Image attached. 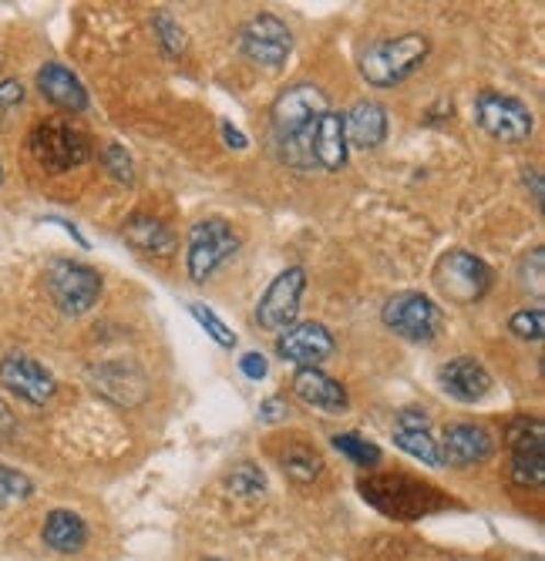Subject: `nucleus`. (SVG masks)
Masks as SVG:
<instances>
[{
  "label": "nucleus",
  "mask_w": 545,
  "mask_h": 561,
  "mask_svg": "<svg viewBox=\"0 0 545 561\" xmlns=\"http://www.w3.org/2000/svg\"><path fill=\"white\" fill-rule=\"evenodd\" d=\"M428 50L431 44L424 34H401L390 41H377L361 58V75L374 88H398L424 65Z\"/></svg>",
  "instance_id": "f257e3e1"
},
{
  "label": "nucleus",
  "mask_w": 545,
  "mask_h": 561,
  "mask_svg": "<svg viewBox=\"0 0 545 561\" xmlns=\"http://www.w3.org/2000/svg\"><path fill=\"white\" fill-rule=\"evenodd\" d=\"M323 112H330V101H327L323 88L307 84V81L286 88L276 98V105H273V135H276V141L286 148L293 141L310 138V131H314V125L320 122Z\"/></svg>",
  "instance_id": "f03ea898"
},
{
  "label": "nucleus",
  "mask_w": 545,
  "mask_h": 561,
  "mask_svg": "<svg viewBox=\"0 0 545 561\" xmlns=\"http://www.w3.org/2000/svg\"><path fill=\"white\" fill-rule=\"evenodd\" d=\"M31 156L47 172H68L88 162L91 145L88 135L68 122H41L31 131Z\"/></svg>",
  "instance_id": "7ed1b4c3"
},
{
  "label": "nucleus",
  "mask_w": 545,
  "mask_h": 561,
  "mask_svg": "<svg viewBox=\"0 0 545 561\" xmlns=\"http://www.w3.org/2000/svg\"><path fill=\"white\" fill-rule=\"evenodd\" d=\"M384 327L390 333H398L411 343H431L441 327H444V313L441 306L431 302L421 293H398L384 302V313H381Z\"/></svg>",
  "instance_id": "20e7f679"
},
{
  "label": "nucleus",
  "mask_w": 545,
  "mask_h": 561,
  "mask_svg": "<svg viewBox=\"0 0 545 561\" xmlns=\"http://www.w3.org/2000/svg\"><path fill=\"white\" fill-rule=\"evenodd\" d=\"M434 283H438L444 299L468 306V302H478L488 293L491 270L478 256H472V252L455 249V252H449V256H441V263L434 270Z\"/></svg>",
  "instance_id": "39448f33"
},
{
  "label": "nucleus",
  "mask_w": 545,
  "mask_h": 561,
  "mask_svg": "<svg viewBox=\"0 0 545 561\" xmlns=\"http://www.w3.org/2000/svg\"><path fill=\"white\" fill-rule=\"evenodd\" d=\"M239 239L223 219H203L189 232V276L195 283H206L229 256H236Z\"/></svg>",
  "instance_id": "423d86ee"
},
{
  "label": "nucleus",
  "mask_w": 545,
  "mask_h": 561,
  "mask_svg": "<svg viewBox=\"0 0 545 561\" xmlns=\"http://www.w3.org/2000/svg\"><path fill=\"white\" fill-rule=\"evenodd\" d=\"M475 118L495 141H506V145L529 141V135H532V112L522 105L519 98H509V94H499V91H481L478 94Z\"/></svg>",
  "instance_id": "0eeeda50"
},
{
  "label": "nucleus",
  "mask_w": 545,
  "mask_h": 561,
  "mask_svg": "<svg viewBox=\"0 0 545 561\" xmlns=\"http://www.w3.org/2000/svg\"><path fill=\"white\" fill-rule=\"evenodd\" d=\"M47 293H52L61 313L81 317L98 302V296H102V276H98L91 266L61 260L47 270Z\"/></svg>",
  "instance_id": "6e6552de"
},
{
  "label": "nucleus",
  "mask_w": 545,
  "mask_h": 561,
  "mask_svg": "<svg viewBox=\"0 0 545 561\" xmlns=\"http://www.w3.org/2000/svg\"><path fill=\"white\" fill-rule=\"evenodd\" d=\"M239 50L257 68L280 71L283 61L289 58V50H293V34H289V27L280 18L260 14V18L242 24V31H239Z\"/></svg>",
  "instance_id": "1a4fd4ad"
},
{
  "label": "nucleus",
  "mask_w": 545,
  "mask_h": 561,
  "mask_svg": "<svg viewBox=\"0 0 545 561\" xmlns=\"http://www.w3.org/2000/svg\"><path fill=\"white\" fill-rule=\"evenodd\" d=\"M307 289V273L300 266L283 270L263 293V299L257 302V320L263 330L283 333L296 323V313H300V296Z\"/></svg>",
  "instance_id": "9d476101"
},
{
  "label": "nucleus",
  "mask_w": 545,
  "mask_h": 561,
  "mask_svg": "<svg viewBox=\"0 0 545 561\" xmlns=\"http://www.w3.org/2000/svg\"><path fill=\"white\" fill-rule=\"evenodd\" d=\"M337 350L330 330L323 323H293L289 330L280 333L276 340V353L283 356L286 364H296L300 370L307 367H320L323 360H330Z\"/></svg>",
  "instance_id": "9b49d317"
},
{
  "label": "nucleus",
  "mask_w": 545,
  "mask_h": 561,
  "mask_svg": "<svg viewBox=\"0 0 545 561\" xmlns=\"http://www.w3.org/2000/svg\"><path fill=\"white\" fill-rule=\"evenodd\" d=\"M0 383L27 403H47L58 390L52 370H44L37 360H31L24 353H11L0 360Z\"/></svg>",
  "instance_id": "f8f14e48"
},
{
  "label": "nucleus",
  "mask_w": 545,
  "mask_h": 561,
  "mask_svg": "<svg viewBox=\"0 0 545 561\" xmlns=\"http://www.w3.org/2000/svg\"><path fill=\"white\" fill-rule=\"evenodd\" d=\"M509 444L515 450V481L529 488H542L545 481V454H542V424L538 421H515L509 427Z\"/></svg>",
  "instance_id": "ddd939ff"
},
{
  "label": "nucleus",
  "mask_w": 545,
  "mask_h": 561,
  "mask_svg": "<svg viewBox=\"0 0 545 561\" xmlns=\"http://www.w3.org/2000/svg\"><path fill=\"white\" fill-rule=\"evenodd\" d=\"M438 447H441V465L472 468V465L488 461L495 450V437L478 424H452L444 431V440Z\"/></svg>",
  "instance_id": "4468645a"
},
{
  "label": "nucleus",
  "mask_w": 545,
  "mask_h": 561,
  "mask_svg": "<svg viewBox=\"0 0 545 561\" xmlns=\"http://www.w3.org/2000/svg\"><path fill=\"white\" fill-rule=\"evenodd\" d=\"M428 414L418 411V407H408V411L398 414V424H394V444H398L405 454H411L415 461L428 465V468H441V447L431 437L428 427Z\"/></svg>",
  "instance_id": "2eb2a0df"
},
{
  "label": "nucleus",
  "mask_w": 545,
  "mask_h": 561,
  "mask_svg": "<svg viewBox=\"0 0 545 561\" xmlns=\"http://www.w3.org/2000/svg\"><path fill=\"white\" fill-rule=\"evenodd\" d=\"M293 393L300 397L307 407H317V411H323V414H347V407H351L347 390L333 377H327L320 367L296 370L293 374Z\"/></svg>",
  "instance_id": "dca6fc26"
},
{
  "label": "nucleus",
  "mask_w": 545,
  "mask_h": 561,
  "mask_svg": "<svg viewBox=\"0 0 545 561\" xmlns=\"http://www.w3.org/2000/svg\"><path fill=\"white\" fill-rule=\"evenodd\" d=\"M310 162H317L323 172L347 169V135H343V115L323 112L320 122L310 131Z\"/></svg>",
  "instance_id": "f3484780"
},
{
  "label": "nucleus",
  "mask_w": 545,
  "mask_h": 561,
  "mask_svg": "<svg viewBox=\"0 0 545 561\" xmlns=\"http://www.w3.org/2000/svg\"><path fill=\"white\" fill-rule=\"evenodd\" d=\"M438 380H441L444 393H452L462 403H475V400H481L491 390V377L475 360V356H458V360L444 364L441 374H438Z\"/></svg>",
  "instance_id": "a211bd4d"
},
{
  "label": "nucleus",
  "mask_w": 545,
  "mask_h": 561,
  "mask_svg": "<svg viewBox=\"0 0 545 561\" xmlns=\"http://www.w3.org/2000/svg\"><path fill=\"white\" fill-rule=\"evenodd\" d=\"M343 135H347V148H377L387 138V112L377 101H357V105L347 112L343 118Z\"/></svg>",
  "instance_id": "6ab92c4d"
},
{
  "label": "nucleus",
  "mask_w": 545,
  "mask_h": 561,
  "mask_svg": "<svg viewBox=\"0 0 545 561\" xmlns=\"http://www.w3.org/2000/svg\"><path fill=\"white\" fill-rule=\"evenodd\" d=\"M37 91L52 101L55 108H65V112H84L88 108V94H84L81 81L65 65H44L37 71Z\"/></svg>",
  "instance_id": "aec40b11"
},
{
  "label": "nucleus",
  "mask_w": 545,
  "mask_h": 561,
  "mask_svg": "<svg viewBox=\"0 0 545 561\" xmlns=\"http://www.w3.org/2000/svg\"><path fill=\"white\" fill-rule=\"evenodd\" d=\"M125 239L141 252H152V256H172V249H175L172 229L152 216H132L125 222Z\"/></svg>",
  "instance_id": "412c9836"
},
{
  "label": "nucleus",
  "mask_w": 545,
  "mask_h": 561,
  "mask_svg": "<svg viewBox=\"0 0 545 561\" xmlns=\"http://www.w3.org/2000/svg\"><path fill=\"white\" fill-rule=\"evenodd\" d=\"M88 541V528L75 512H52L44 522V545L55 548L61 554H75L81 551Z\"/></svg>",
  "instance_id": "4be33fe9"
},
{
  "label": "nucleus",
  "mask_w": 545,
  "mask_h": 561,
  "mask_svg": "<svg viewBox=\"0 0 545 561\" xmlns=\"http://www.w3.org/2000/svg\"><path fill=\"white\" fill-rule=\"evenodd\" d=\"M283 471H286V478L296 481V484H310L314 478H320L323 461H320V454H317V450L296 444V447H289V450L283 454Z\"/></svg>",
  "instance_id": "5701e85b"
},
{
  "label": "nucleus",
  "mask_w": 545,
  "mask_h": 561,
  "mask_svg": "<svg viewBox=\"0 0 545 561\" xmlns=\"http://www.w3.org/2000/svg\"><path fill=\"white\" fill-rule=\"evenodd\" d=\"M333 447H337L340 454L351 457V461H354L357 468H374V465L381 461V447L371 444V440L361 437V434H337V437H333Z\"/></svg>",
  "instance_id": "b1692460"
},
{
  "label": "nucleus",
  "mask_w": 545,
  "mask_h": 561,
  "mask_svg": "<svg viewBox=\"0 0 545 561\" xmlns=\"http://www.w3.org/2000/svg\"><path fill=\"white\" fill-rule=\"evenodd\" d=\"M226 488L239 497H260L266 491V478L257 465H236L226 474Z\"/></svg>",
  "instance_id": "393cba45"
},
{
  "label": "nucleus",
  "mask_w": 545,
  "mask_h": 561,
  "mask_svg": "<svg viewBox=\"0 0 545 561\" xmlns=\"http://www.w3.org/2000/svg\"><path fill=\"white\" fill-rule=\"evenodd\" d=\"M34 494V484L11 468H0V507H14L21 501H27Z\"/></svg>",
  "instance_id": "a878e982"
},
{
  "label": "nucleus",
  "mask_w": 545,
  "mask_h": 561,
  "mask_svg": "<svg viewBox=\"0 0 545 561\" xmlns=\"http://www.w3.org/2000/svg\"><path fill=\"white\" fill-rule=\"evenodd\" d=\"M189 313H192L195 320H200V323L206 327V333H209V336H213L219 346H226V350H232V346H236V333H232V330H229V327H226V323H223V320H219L213 310H209V306H203V302H192V306H189Z\"/></svg>",
  "instance_id": "bb28decb"
},
{
  "label": "nucleus",
  "mask_w": 545,
  "mask_h": 561,
  "mask_svg": "<svg viewBox=\"0 0 545 561\" xmlns=\"http://www.w3.org/2000/svg\"><path fill=\"white\" fill-rule=\"evenodd\" d=\"M156 37L162 44V55L166 58H179L182 50H185V34H182V27L169 14H159L156 18Z\"/></svg>",
  "instance_id": "cd10ccee"
},
{
  "label": "nucleus",
  "mask_w": 545,
  "mask_h": 561,
  "mask_svg": "<svg viewBox=\"0 0 545 561\" xmlns=\"http://www.w3.org/2000/svg\"><path fill=\"white\" fill-rule=\"evenodd\" d=\"M105 169L112 172V179H118V182H125V185H132L135 182V169H132V156L122 148V145H109L105 148Z\"/></svg>",
  "instance_id": "c85d7f7f"
},
{
  "label": "nucleus",
  "mask_w": 545,
  "mask_h": 561,
  "mask_svg": "<svg viewBox=\"0 0 545 561\" xmlns=\"http://www.w3.org/2000/svg\"><path fill=\"white\" fill-rule=\"evenodd\" d=\"M509 330L519 336V340H542V330H545V317L542 310H522L509 320Z\"/></svg>",
  "instance_id": "c756f323"
},
{
  "label": "nucleus",
  "mask_w": 545,
  "mask_h": 561,
  "mask_svg": "<svg viewBox=\"0 0 545 561\" xmlns=\"http://www.w3.org/2000/svg\"><path fill=\"white\" fill-rule=\"evenodd\" d=\"M24 101V84L8 78V81H0V108H11V105H21Z\"/></svg>",
  "instance_id": "7c9ffc66"
},
{
  "label": "nucleus",
  "mask_w": 545,
  "mask_h": 561,
  "mask_svg": "<svg viewBox=\"0 0 545 561\" xmlns=\"http://www.w3.org/2000/svg\"><path fill=\"white\" fill-rule=\"evenodd\" d=\"M239 370L250 377V380H263L266 377V360L260 353H246L242 360H239Z\"/></svg>",
  "instance_id": "2f4dec72"
},
{
  "label": "nucleus",
  "mask_w": 545,
  "mask_h": 561,
  "mask_svg": "<svg viewBox=\"0 0 545 561\" xmlns=\"http://www.w3.org/2000/svg\"><path fill=\"white\" fill-rule=\"evenodd\" d=\"M260 417H263L266 424H273V421H283V417H286V400H283V397H270V400L263 403Z\"/></svg>",
  "instance_id": "473e14b6"
},
{
  "label": "nucleus",
  "mask_w": 545,
  "mask_h": 561,
  "mask_svg": "<svg viewBox=\"0 0 545 561\" xmlns=\"http://www.w3.org/2000/svg\"><path fill=\"white\" fill-rule=\"evenodd\" d=\"M11 431H14V417L8 411V403L0 400V434H11Z\"/></svg>",
  "instance_id": "72a5a7b5"
},
{
  "label": "nucleus",
  "mask_w": 545,
  "mask_h": 561,
  "mask_svg": "<svg viewBox=\"0 0 545 561\" xmlns=\"http://www.w3.org/2000/svg\"><path fill=\"white\" fill-rule=\"evenodd\" d=\"M223 135L229 138V145H236V148H246V138L232 128V125H223Z\"/></svg>",
  "instance_id": "f704fd0d"
},
{
  "label": "nucleus",
  "mask_w": 545,
  "mask_h": 561,
  "mask_svg": "<svg viewBox=\"0 0 545 561\" xmlns=\"http://www.w3.org/2000/svg\"><path fill=\"white\" fill-rule=\"evenodd\" d=\"M209 561H216V558H209Z\"/></svg>",
  "instance_id": "c9c22d12"
},
{
  "label": "nucleus",
  "mask_w": 545,
  "mask_h": 561,
  "mask_svg": "<svg viewBox=\"0 0 545 561\" xmlns=\"http://www.w3.org/2000/svg\"><path fill=\"white\" fill-rule=\"evenodd\" d=\"M0 175H4V172H0Z\"/></svg>",
  "instance_id": "e433bc0d"
}]
</instances>
